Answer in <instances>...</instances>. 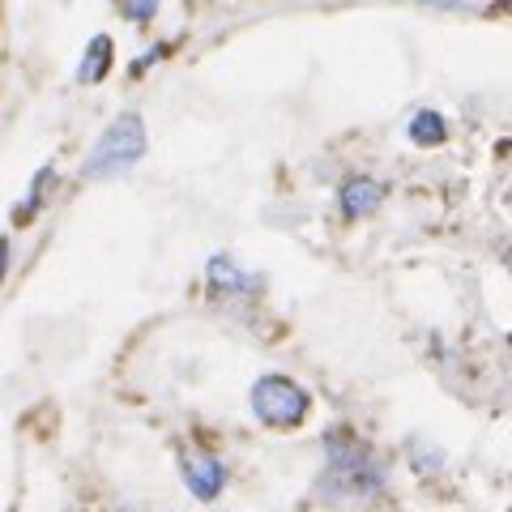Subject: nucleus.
<instances>
[{
    "mask_svg": "<svg viewBox=\"0 0 512 512\" xmlns=\"http://www.w3.org/2000/svg\"><path fill=\"white\" fill-rule=\"evenodd\" d=\"M248 402H252L256 419H261L265 427H274V431L299 427L303 419H308V410H312L308 389H299L291 376H261L252 384Z\"/></svg>",
    "mask_w": 512,
    "mask_h": 512,
    "instance_id": "nucleus-3",
    "label": "nucleus"
},
{
    "mask_svg": "<svg viewBox=\"0 0 512 512\" xmlns=\"http://www.w3.org/2000/svg\"><path fill=\"white\" fill-rule=\"evenodd\" d=\"M180 478L201 504H214L218 495L227 491V466H222L210 448H184L180 453Z\"/></svg>",
    "mask_w": 512,
    "mask_h": 512,
    "instance_id": "nucleus-4",
    "label": "nucleus"
},
{
    "mask_svg": "<svg viewBox=\"0 0 512 512\" xmlns=\"http://www.w3.org/2000/svg\"><path fill=\"white\" fill-rule=\"evenodd\" d=\"M504 265H508V274H512V244H508V252H504Z\"/></svg>",
    "mask_w": 512,
    "mask_h": 512,
    "instance_id": "nucleus-14",
    "label": "nucleus"
},
{
    "mask_svg": "<svg viewBox=\"0 0 512 512\" xmlns=\"http://www.w3.org/2000/svg\"><path fill=\"white\" fill-rule=\"evenodd\" d=\"M508 359H512V338H508Z\"/></svg>",
    "mask_w": 512,
    "mask_h": 512,
    "instance_id": "nucleus-16",
    "label": "nucleus"
},
{
    "mask_svg": "<svg viewBox=\"0 0 512 512\" xmlns=\"http://www.w3.org/2000/svg\"><path fill=\"white\" fill-rule=\"evenodd\" d=\"M444 120L436 116V111H419V116L410 120V141H419V146H440L444 141Z\"/></svg>",
    "mask_w": 512,
    "mask_h": 512,
    "instance_id": "nucleus-9",
    "label": "nucleus"
},
{
    "mask_svg": "<svg viewBox=\"0 0 512 512\" xmlns=\"http://www.w3.org/2000/svg\"><path fill=\"white\" fill-rule=\"evenodd\" d=\"M504 205H508V210H512V184H508V192H504Z\"/></svg>",
    "mask_w": 512,
    "mask_h": 512,
    "instance_id": "nucleus-15",
    "label": "nucleus"
},
{
    "mask_svg": "<svg viewBox=\"0 0 512 512\" xmlns=\"http://www.w3.org/2000/svg\"><path fill=\"white\" fill-rule=\"evenodd\" d=\"M410 461H414V470H419V474H431V470L444 466V453H440V448H427L423 440H414L410 444Z\"/></svg>",
    "mask_w": 512,
    "mask_h": 512,
    "instance_id": "nucleus-10",
    "label": "nucleus"
},
{
    "mask_svg": "<svg viewBox=\"0 0 512 512\" xmlns=\"http://www.w3.org/2000/svg\"><path fill=\"white\" fill-rule=\"evenodd\" d=\"M52 184H56V167L47 163L35 180H30V192H26V201L18 205V222H30L35 218V210H43V201H47V192H52Z\"/></svg>",
    "mask_w": 512,
    "mask_h": 512,
    "instance_id": "nucleus-8",
    "label": "nucleus"
},
{
    "mask_svg": "<svg viewBox=\"0 0 512 512\" xmlns=\"http://www.w3.org/2000/svg\"><path fill=\"white\" fill-rule=\"evenodd\" d=\"M384 491V466L363 440L350 431L325 436V470L316 478V495L329 504H359Z\"/></svg>",
    "mask_w": 512,
    "mask_h": 512,
    "instance_id": "nucleus-1",
    "label": "nucleus"
},
{
    "mask_svg": "<svg viewBox=\"0 0 512 512\" xmlns=\"http://www.w3.org/2000/svg\"><path fill=\"white\" fill-rule=\"evenodd\" d=\"M120 13L128 22H154L158 0H120Z\"/></svg>",
    "mask_w": 512,
    "mask_h": 512,
    "instance_id": "nucleus-11",
    "label": "nucleus"
},
{
    "mask_svg": "<svg viewBox=\"0 0 512 512\" xmlns=\"http://www.w3.org/2000/svg\"><path fill=\"white\" fill-rule=\"evenodd\" d=\"M111 39L107 35H94L90 39V47H86V56H82V64H77V82L82 86H99L103 77H107V69H111Z\"/></svg>",
    "mask_w": 512,
    "mask_h": 512,
    "instance_id": "nucleus-7",
    "label": "nucleus"
},
{
    "mask_svg": "<svg viewBox=\"0 0 512 512\" xmlns=\"http://www.w3.org/2000/svg\"><path fill=\"white\" fill-rule=\"evenodd\" d=\"M146 154V124H141V116H133V111H124V116H116L103 137L94 141V150L86 158L82 175L86 180H103V175H120L137 163V158Z\"/></svg>",
    "mask_w": 512,
    "mask_h": 512,
    "instance_id": "nucleus-2",
    "label": "nucleus"
},
{
    "mask_svg": "<svg viewBox=\"0 0 512 512\" xmlns=\"http://www.w3.org/2000/svg\"><path fill=\"white\" fill-rule=\"evenodd\" d=\"M158 56H163V47H154V52H146V56H137V60H133V73H146V69H150V64H154Z\"/></svg>",
    "mask_w": 512,
    "mask_h": 512,
    "instance_id": "nucleus-12",
    "label": "nucleus"
},
{
    "mask_svg": "<svg viewBox=\"0 0 512 512\" xmlns=\"http://www.w3.org/2000/svg\"><path fill=\"white\" fill-rule=\"evenodd\" d=\"M9 261H13V248H9V239H0V282L9 274Z\"/></svg>",
    "mask_w": 512,
    "mask_h": 512,
    "instance_id": "nucleus-13",
    "label": "nucleus"
},
{
    "mask_svg": "<svg viewBox=\"0 0 512 512\" xmlns=\"http://www.w3.org/2000/svg\"><path fill=\"white\" fill-rule=\"evenodd\" d=\"M116 512H133V508H116Z\"/></svg>",
    "mask_w": 512,
    "mask_h": 512,
    "instance_id": "nucleus-17",
    "label": "nucleus"
},
{
    "mask_svg": "<svg viewBox=\"0 0 512 512\" xmlns=\"http://www.w3.org/2000/svg\"><path fill=\"white\" fill-rule=\"evenodd\" d=\"M205 282H210L214 295H248V291H256V278L244 274L231 256H210V265H205Z\"/></svg>",
    "mask_w": 512,
    "mask_h": 512,
    "instance_id": "nucleus-6",
    "label": "nucleus"
},
{
    "mask_svg": "<svg viewBox=\"0 0 512 512\" xmlns=\"http://www.w3.org/2000/svg\"><path fill=\"white\" fill-rule=\"evenodd\" d=\"M508 512H512V508H508Z\"/></svg>",
    "mask_w": 512,
    "mask_h": 512,
    "instance_id": "nucleus-18",
    "label": "nucleus"
},
{
    "mask_svg": "<svg viewBox=\"0 0 512 512\" xmlns=\"http://www.w3.org/2000/svg\"><path fill=\"white\" fill-rule=\"evenodd\" d=\"M380 201H384V184H376L372 175H350V180L342 184V192H338V205H342L346 218L372 214Z\"/></svg>",
    "mask_w": 512,
    "mask_h": 512,
    "instance_id": "nucleus-5",
    "label": "nucleus"
}]
</instances>
